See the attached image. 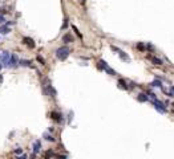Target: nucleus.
<instances>
[{
    "instance_id": "2eb2a0df",
    "label": "nucleus",
    "mask_w": 174,
    "mask_h": 159,
    "mask_svg": "<svg viewBox=\"0 0 174 159\" xmlns=\"http://www.w3.org/2000/svg\"><path fill=\"white\" fill-rule=\"evenodd\" d=\"M150 85H152L153 87H162V84H161V81H160V80H154Z\"/></svg>"
},
{
    "instance_id": "f3484780",
    "label": "nucleus",
    "mask_w": 174,
    "mask_h": 159,
    "mask_svg": "<svg viewBox=\"0 0 174 159\" xmlns=\"http://www.w3.org/2000/svg\"><path fill=\"white\" fill-rule=\"evenodd\" d=\"M152 61H153L154 65H162V60H160L157 57H152Z\"/></svg>"
},
{
    "instance_id": "a878e982",
    "label": "nucleus",
    "mask_w": 174,
    "mask_h": 159,
    "mask_svg": "<svg viewBox=\"0 0 174 159\" xmlns=\"http://www.w3.org/2000/svg\"><path fill=\"white\" fill-rule=\"evenodd\" d=\"M4 21H5V19H4V16L0 13V24H4Z\"/></svg>"
},
{
    "instance_id": "20e7f679",
    "label": "nucleus",
    "mask_w": 174,
    "mask_h": 159,
    "mask_svg": "<svg viewBox=\"0 0 174 159\" xmlns=\"http://www.w3.org/2000/svg\"><path fill=\"white\" fill-rule=\"evenodd\" d=\"M112 50H114V52H117L118 55H120V57L122 58V60H125V61H129V60H130V58H129V56H128V55H126V53H125L124 50H121V49H118L117 46H113V45H112Z\"/></svg>"
},
{
    "instance_id": "1a4fd4ad",
    "label": "nucleus",
    "mask_w": 174,
    "mask_h": 159,
    "mask_svg": "<svg viewBox=\"0 0 174 159\" xmlns=\"http://www.w3.org/2000/svg\"><path fill=\"white\" fill-rule=\"evenodd\" d=\"M51 118L55 119L56 122H62V115L60 113H57V111H52V113H51Z\"/></svg>"
},
{
    "instance_id": "ddd939ff",
    "label": "nucleus",
    "mask_w": 174,
    "mask_h": 159,
    "mask_svg": "<svg viewBox=\"0 0 174 159\" xmlns=\"http://www.w3.org/2000/svg\"><path fill=\"white\" fill-rule=\"evenodd\" d=\"M62 41L64 43H72L73 41V37H72V34H69V33H67V34H64V37H62Z\"/></svg>"
},
{
    "instance_id": "39448f33",
    "label": "nucleus",
    "mask_w": 174,
    "mask_h": 159,
    "mask_svg": "<svg viewBox=\"0 0 174 159\" xmlns=\"http://www.w3.org/2000/svg\"><path fill=\"white\" fill-rule=\"evenodd\" d=\"M40 150H41V143H40V140H35L33 142V146H32V156H35L36 154H39Z\"/></svg>"
},
{
    "instance_id": "dca6fc26",
    "label": "nucleus",
    "mask_w": 174,
    "mask_h": 159,
    "mask_svg": "<svg viewBox=\"0 0 174 159\" xmlns=\"http://www.w3.org/2000/svg\"><path fill=\"white\" fill-rule=\"evenodd\" d=\"M19 65H20V66H31V61L21 60V61H19Z\"/></svg>"
},
{
    "instance_id": "cd10ccee",
    "label": "nucleus",
    "mask_w": 174,
    "mask_h": 159,
    "mask_svg": "<svg viewBox=\"0 0 174 159\" xmlns=\"http://www.w3.org/2000/svg\"><path fill=\"white\" fill-rule=\"evenodd\" d=\"M3 81V77H2V76H0V82H2Z\"/></svg>"
},
{
    "instance_id": "423d86ee",
    "label": "nucleus",
    "mask_w": 174,
    "mask_h": 159,
    "mask_svg": "<svg viewBox=\"0 0 174 159\" xmlns=\"http://www.w3.org/2000/svg\"><path fill=\"white\" fill-rule=\"evenodd\" d=\"M17 65H19V61H17L16 55H11V56H9V61H8V66H11V68H16Z\"/></svg>"
},
{
    "instance_id": "393cba45",
    "label": "nucleus",
    "mask_w": 174,
    "mask_h": 159,
    "mask_svg": "<svg viewBox=\"0 0 174 159\" xmlns=\"http://www.w3.org/2000/svg\"><path fill=\"white\" fill-rule=\"evenodd\" d=\"M53 155H55V154H53L52 151H48L47 154H45V156H47V158H51V156H53Z\"/></svg>"
},
{
    "instance_id": "6e6552de",
    "label": "nucleus",
    "mask_w": 174,
    "mask_h": 159,
    "mask_svg": "<svg viewBox=\"0 0 174 159\" xmlns=\"http://www.w3.org/2000/svg\"><path fill=\"white\" fill-rule=\"evenodd\" d=\"M23 43H24L28 48H35V41L31 37H23Z\"/></svg>"
},
{
    "instance_id": "4be33fe9",
    "label": "nucleus",
    "mask_w": 174,
    "mask_h": 159,
    "mask_svg": "<svg viewBox=\"0 0 174 159\" xmlns=\"http://www.w3.org/2000/svg\"><path fill=\"white\" fill-rule=\"evenodd\" d=\"M68 27V19H65L64 20V24H62V27H61V29H65Z\"/></svg>"
},
{
    "instance_id": "4468645a",
    "label": "nucleus",
    "mask_w": 174,
    "mask_h": 159,
    "mask_svg": "<svg viewBox=\"0 0 174 159\" xmlns=\"http://www.w3.org/2000/svg\"><path fill=\"white\" fill-rule=\"evenodd\" d=\"M97 66H98V69H102V70H105L106 68H108V64L104 61V60H100L98 61V64H97Z\"/></svg>"
},
{
    "instance_id": "f03ea898",
    "label": "nucleus",
    "mask_w": 174,
    "mask_h": 159,
    "mask_svg": "<svg viewBox=\"0 0 174 159\" xmlns=\"http://www.w3.org/2000/svg\"><path fill=\"white\" fill-rule=\"evenodd\" d=\"M153 106L155 108V110H158V111H160L161 114H165V113H166V106H165L164 103H162L161 101H158L157 98H154V99H153Z\"/></svg>"
},
{
    "instance_id": "5701e85b",
    "label": "nucleus",
    "mask_w": 174,
    "mask_h": 159,
    "mask_svg": "<svg viewBox=\"0 0 174 159\" xmlns=\"http://www.w3.org/2000/svg\"><path fill=\"white\" fill-rule=\"evenodd\" d=\"M137 48L140 49V50H145V45H144V44H138V45H137Z\"/></svg>"
},
{
    "instance_id": "f257e3e1",
    "label": "nucleus",
    "mask_w": 174,
    "mask_h": 159,
    "mask_svg": "<svg viewBox=\"0 0 174 159\" xmlns=\"http://www.w3.org/2000/svg\"><path fill=\"white\" fill-rule=\"evenodd\" d=\"M69 53H71V50H69L68 46H61V48H59L56 50V57L59 58V60L64 61V60H67L68 58Z\"/></svg>"
},
{
    "instance_id": "a211bd4d",
    "label": "nucleus",
    "mask_w": 174,
    "mask_h": 159,
    "mask_svg": "<svg viewBox=\"0 0 174 159\" xmlns=\"http://www.w3.org/2000/svg\"><path fill=\"white\" fill-rule=\"evenodd\" d=\"M105 72H108V73L110 74V76H116V72H114L113 69H110V68H109V66H108V68L105 69Z\"/></svg>"
},
{
    "instance_id": "c85d7f7f",
    "label": "nucleus",
    "mask_w": 174,
    "mask_h": 159,
    "mask_svg": "<svg viewBox=\"0 0 174 159\" xmlns=\"http://www.w3.org/2000/svg\"><path fill=\"white\" fill-rule=\"evenodd\" d=\"M2 66H3V65H2V64H0V70H2Z\"/></svg>"
},
{
    "instance_id": "412c9836",
    "label": "nucleus",
    "mask_w": 174,
    "mask_h": 159,
    "mask_svg": "<svg viewBox=\"0 0 174 159\" xmlns=\"http://www.w3.org/2000/svg\"><path fill=\"white\" fill-rule=\"evenodd\" d=\"M37 61H39L40 64H43V65H44V64H45V61H44V58H43L41 56H37Z\"/></svg>"
},
{
    "instance_id": "0eeeda50",
    "label": "nucleus",
    "mask_w": 174,
    "mask_h": 159,
    "mask_svg": "<svg viewBox=\"0 0 174 159\" xmlns=\"http://www.w3.org/2000/svg\"><path fill=\"white\" fill-rule=\"evenodd\" d=\"M9 52H3L2 53V65L3 66H8V61H9Z\"/></svg>"
},
{
    "instance_id": "9d476101",
    "label": "nucleus",
    "mask_w": 174,
    "mask_h": 159,
    "mask_svg": "<svg viewBox=\"0 0 174 159\" xmlns=\"http://www.w3.org/2000/svg\"><path fill=\"white\" fill-rule=\"evenodd\" d=\"M137 99L140 102H146V101H149V96L146 93H140L138 94V97H137Z\"/></svg>"
},
{
    "instance_id": "b1692460",
    "label": "nucleus",
    "mask_w": 174,
    "mask_h": 159,
    "mask_svg": "<svg viewBox=\"0 0 174 159\" xmlns=\"http://www.w3.org/2000/svg\"><path fill=\"white\" fill-rule=\"evenodd\" d=\"M21 152H23V149H16V150H15V154H16V155H20Z\"/></svg>"
},
{
    "instance_id": "bb28decb",
    "label": "nucleus",
    "mask_w": 174,
    "mask_h": 159,
    "mask_svg": "<svg viewBox=\"0 0 174 159\" xmlns=\"http://www.w3.org/2000/svg\"><path fill=\"white\" fill-rule=\"evenodd\" d=\"M170 93H171V96L174 97V86H171V90H170Z\"/></svg>"
},
{
    "instance_id": "c756f323",
    "label": "nucleus",
    "mask_w": 174,
    "mask_h": 159,
    "mask_svg": "<svg viewBox=\"0 0 174 159\" xmlns=\"http://www.w3.org/2000/svg\"><path fill=\"white\" fill-rule=\"evenodd\" d=\"M173 106H174V103H173Z\"/></svg>"
},
{
    "instance_id": "aec40b11",
    "label": "nucleus",
    "mask_w": 174,
    "mask_h": 159,
    "mask_svg": "<svg viewBox=\"0 0 174 159\" xmlns=\"http://www.w3.org/2000/svg\"><path fill=\"white\" fill-rule=\"evenodd\" d=\"M72 28H73V31H74V32H76V33H77V36H78V37H80V39H81V37H83V36H81V33H80V32H78V29H77V28H76V27H74V25H73V27H72Z\"/></svg>"
},
{
    "instance_id": "6ab92c4d",
    "label": "nucleus",
    "mask_w": 174,
    "mask_h": 159,
    "mask_svg": "<svg viewBox=\"0 0 174 159\" xmlns=\"http://www.w3.org/2000/svg\"><path fill=\"white\" fill-rule=\"evenodd\" d=\"M44 138L47 140H49V142H55V138H52L51 135H48V134H44Z\"/></svg>"
},
{
    "instance_id": "7ed1b4c3",
    "label": "nucleus",
    "mask_w": 174,
    "mask_h": 159,
    "mask_svg": "<svg viewBox=\"0 0 174 159\" xmlns=\"http://www.w3.org/2000/svg\"><path fill=\"white\" fill-rule=\"evenodd\" d=\"M44 93L47 94V96H51V97H56V94H57V92H56V89L52 85H47L44 87Z\"/></svg>"
},
{
    "instance_id": "9b49d317",
    "label": "nucleus",
    "mask_w": 174,
    "mask_h": 159,
    "mask_svg": "<svg viewBox=\"0 0 174 159\" xmlns=\"http://www.w3.org/2000/svg\"><path fill=\"white\" fill-rule=\"evenodd\" d=\"M11 32V29L8 25H5V24H0V33L2 34H8Z\"/></svg>"
},
{
    "instance_id": "f8f14e48",
    "label": "nucleus",
    "mask_w": 174,
    "mask_h": 159,
    "mask_svg": "<svg viewBox=\"0 0 174 159\" xmlns=\"http://www.w3.org/2000/svg\"><path fill=\"white\" fill-rule=\"evenodd\" d=\"M117 84H118V87H121V89H124V90H128V89H129V86H128L126 81H125V80H122V78L118 80Z\"/></svg>"
}]
</instances>
